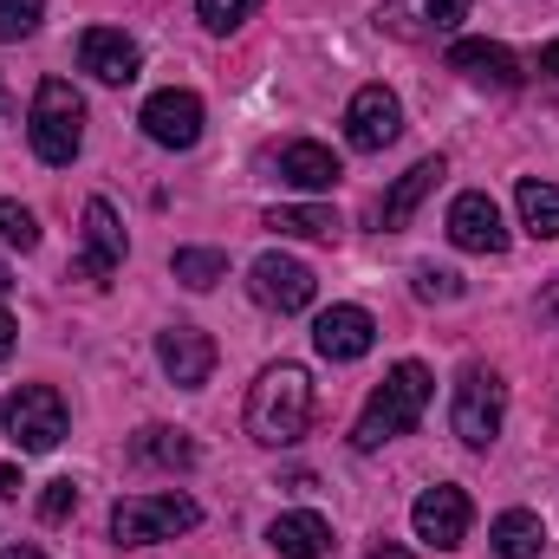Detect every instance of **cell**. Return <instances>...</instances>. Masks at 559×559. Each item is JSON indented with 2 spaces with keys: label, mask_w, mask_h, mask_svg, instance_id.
Segmentation results:
<instances>
[{
  "label": "cell",
  "mask_w": 559,
  "mask_h": 559,
  "mask_svg": "<svg viewBox=\"0 0 559 559\" xmlns=\"http://www.w3.org/2000/svg\"><path fill=\"white\" fill-rule=\"evenodd\" d=\"M501 423H508V384L488 365H462L455 397H449V429L462 436V449H495Z\"/></svg>",
  "instance_id": "277c9868"
},
{
  "label": "cell",
  "mask_w": 559,
  "mask_h": 559,
  "mask_svg": "<svg viewBox=\"0 0 559 559\" xmlns=\"http://www.w3.org/2000/svg\"><path fill=\"white\" fill-rule=\"evenodd\" d=\"M202 98L195 92H182V85H163V92H150L143 98V111H138V124H143V138L150 143H163V150H195L202 143Z\"/></svg>",
  "instance_id": "ba28073f"
},
{
  "label": "cell",
  "mask_w": 559,
  "mask_h": 559,
  "mask_svg": "<svg viewBox=\"0 0 559 559\" xmlns=\"http://www.w3.org/2000/svg\"><path fill=\"white\" fill-rule=\"evenodd\" d=\"M0 429L13 436V449L26 455H46L66 442V397L52 384H20L7 404H0Z\"/></svg>",
  "instance_id": "8992f818"
},
{
  "label": "cell",
  "mask_w": 559,
  "mask_h": 559,
  "mask_svg": "<svg viewBox=\"0 0 559 559\" xmlns=\"http://www.w3.org/2000/svg\"><path fill=\"white\" fill-rule=\"evenodd\" d=\"M468 286H462V274H449V267H417V299H429V306H449V299H462Z\"/></svg>",
  "instance_id": "f546056e"
},
{
  "label": "cell",
  "mask_w": 559,
  "mask_h": 559,
  "mask_svg": "<svg viewBox=\"0 0 559 559\" xmlns=\"http://www.w3.org/2000/svg\"><path fill=\"white\" fill-rule=\"evenodd\" d=\"M72 514H79V481H66V475L46 481V495H39V521L59 527V521H72Z\"/></svg>",
  "instance_id": "f1b7e54d"
},
{
  "label": "cell",
  "mask_w": 559,
  "mask_h": 559,
  "mask_svg": "<svg viewBox=\"0 0 559 559\" xmlns=\"http://www.w3.org/2000/svg\"><path fill=\"white\" fill-rule=\"evenodd\" d=\"M202 521V508L189 495H131L111 508V540L118 547H156V540H176Z\"/></svg>",
  "instance_id": "5b68a950"
},
{
  "label": "cell",
  "mask_w": 559,
  "mask_h": 559,
  "mask_svg": "<svg viewBox=\"0 0 559 559\" xmlns=\"http://www.w3.org/2000/svg\"><path fill=\"white\" fill-rule=\"evenodd\" d=\"M26 143L39 163L66 169L79 150H85V98L66 85V79H39L33 105H26Z\"/></svg>",
  "instance_id": "3957f363"
},
{
  "label": "cell",
  "mask_w": 559,
  "mask_h": 559,
  "mask_svg": "<svg viewBox=\"0 0 559 559\" xmlns=\"http://www.w3.org/2000/svg\"><path fill=\"white\" fill-rule=\"evenodd\" d=\"M312 345H319V358H332V365H358V358L378 345V319H371L365 306H325L319 325H312Z\"/></svg>",
  "instance_id": "2e32d148"
},
{
  "label": "cell",
  "mask_w": 559,
  "mask_h": 559,
  "mask_svg": "<svg viewBox=\"0 0 559 559\" xmlns=\"http://www.w3.org/2000/svg\"><path fill=\"white\" fill-rule=\"evenodd\" d=\"M0 241L20 248V254H33V248H39V222H33V209H20V202L0 195Z\"/></svg>",
  "instance_id": "4316f807"
},
{
  "label": "cell",
  "mask_w": 559,
  "mask_h": 559,
  "mask_svg": "<svg viewBox=\"0 0 559 559\" xmlns=\"http://www.w3.org/2000/svg\"><path fill=\"white\" fill-rule=\"evenodd\" d=\"M7 293H13V267H7V261H0V299H7Z\"/></svg>",
  "instance_id": "d590c367"
},
{
  "label": "cell",
  "mask_w": 559,
  "mask_h": 559,
  "mask_svg": "<svg viewBox=\"0 0 559 559\" xmlns=\"http://www.w3.org/2000/svg\"><path fill=\"white\" fill-rule=\"evenodd\" d=\"M449 72H462V79H475V85H495V92H521V85H527L521 59H514L501 39H455V46H449Z\"/></svg>",
  "instance_id": "e0dca14e"
},
{
  "label": "cell",
  "mask_w": 559,
  "mask_h": 559,
  "mask_svg": "<svg viewBox=\"0 0 559 559\" xmlns=\"http://www.w3.org/2000/svg\"><path fill=\"white\" fill-rule=\"evenodd\" d=\"M449 241L462 254H508V222H501L488 189H462L449 202Z\"/></svg>",
  "instance_id": "4fadbf2b"
},
{
  "label": "cell",
  "mask_w": 559,
  "mask_h": 559,
  "mask_svg": "<svg viewBox=\"0 0 559 559\" xmlns=\"http://www.w3.org/2000/svg\"><path fill=\"white\" fill-rule=\"evenodd\" d=\"M397 131H404V105H397V92H391V85H358L352 105H345V143L365 150V156H378V150L397 143Z\"/></svg>",
  "instance_id": "9c48e42d"
},
{
  "label": "cell",
  "mask_w": 559,
  "mask_h": 559,
  "mask_svg": "<svg viewBox=\"0 0 559 559\" xmlns=\"http://www.w3.org/2000/svg\"><path fill=\"white\" fill-rule=\"evenodd\" d=\"M540 306H547V319H554V325H559V280H554V286H547V293H540Z\"/></svg>",
  "instance_id": "d6a6232c"
},
{
  "label": "cell",
  "mask_w": 559,
  "mask_h": 559,
  "mask_svg": "<svg viewBox=\"0 0 559 559\" xmlns=\"http://www.w3.org/2000/svg\"><path fill=\"white\" fill-rule=\"evenodd\" d=\"M540 72H554V79H559V39L547 46V52H540Z\"/></svg>",
  "instance_id": "836d02e7"
},
{
  "label": "cell",
  "mask_w": 559,
  "mask_h": 559,
  "mask_svg": "<svg viewBox=\"0 0 559 559\" xmlns=\"http://www.w3.org/2000/svg\"><path fill=\"white\" fill-rule=\"evenodd\" d=\"M267 228H274V235H293V241H332V235H338V215H332L325 202H312V209H274Z\"/></svg>",
  "instance_id": "d4e9b609"
},
{
  "label": "cell",
  "mask_w": 559,
  "mask_h": 559,
  "mask_svg": "<svg viewBox=\"0 0 559 559\" xmlns=\"http://www.w3.org/2000/svg\"><path fill=\"white\" fill-rule=\"evenodd\" d=\"M267 547L280 559H325L332 554V527H325V514L293 508V514H280L274 527H267Z\"/></svg>",
  "instance_id": "ffe728a7"
},
{
  "label": "cell",
  "mask_w": 559,
  "mask_h": 559,
  "mask_svg": "<svg viewBox=\"0 0 559 559\" xmlns=\"http://www.w3.org/2000/svg\"><path fill=\"white\" fill-rule=\"evenodd\" d=\"M79 66H85L98 85H131L143 72V52L124 26H85V33H79Z\"/></svg>",
  "instance_id": "9a60e30c"
},
{
  "label": "cell",
  "mask_w": 559,
  "mask_h": 559,
  "mask_svg": "<svg viewBox=\"0 0 559 559\" xmlns=\"http://www.w3.org/2000/svg\"><path fill=\"white\" fill-rule=\"evenodd\" d=\"M429 397H436V378H429V365L417 358H404V365H391L384 371V384L365 397V411H358V429H352V449L358 455H371V449H384V442H397V436H411L429 411Z\"/></svg>",
  "instance_id": "6da1fadb"
},
{
  "label": "cell",
  "mask_w": 559,
  "mask_h": 559,
  "mask_svg": "<svg viewBox=\"0 0 559 559\" xmlns=\"http://www.w3.org/2000/svg\"><path fill=\"white\" fill-rule=\"evenodd\" d=\"M261 13V0H195V20L209 26V33H235V26H248Z\"/></svg>",
  "instance_id": "484cf974"
},
{
  "label": "cell",
  "mask_w": 559,
  "mask_h": 559,
  "mask_svg": "<svg viewBox=\"0 0 559 559\" xmlns=\"http://www.w3.org/2000/svg\"><path fill=\"white\" fill-rule=\"evenodd\" d=\"M306 423H312V378H306V365L280 358L248 391V436L267 449H293L306 436Z\"/></svg>",
  "instance_id": "7a4b0ae2"
},
{
  "label": "cell",
  "mask_w": 559,
  "mask_h": 559,
  "mask_svg": "<svg viewBox=\"0 0 559 559\" xmlns=\"http://www.w3.org/2000/svg\"><path fill=\"white\" fill-rule=\"evenodd\" d=\"M46 20V0H0V39H33Z\"/></svg>",
  "instance_id": "83f0119b"
},
{
  "label": "cell",
  "mask_w": 559,
  "mask_h": 559,
  "mask_svg": "<svg viewBox=\"0 0 559 559\" xmlns=\"http://www.w3.org/2000/svg\"><path fill=\"white\" fill-rule=\"evenodd\" d=\"M468 7L475 0H384L378 7V33H391L404 46H436V39H449L468 20Z\"/></svg>",
  "instance_id": "52a82bcc"
},
{
  "label": "cell",
  "mask_w": 559,
  "mask_h": 559,
  "mask_svg": "<svg viewBox=\"0 0 559 559\" xmlns=\"http://www.w3.org/2000/svg\"><path fill=\"white\" fill-rule=\"evenodd\" d=\"M345 169H338V156L325 150V143L299 138L280 150V182H293V189H306V195H332V182H338Z\"/></svg>",
  "instance_id": "d6986e66"
},
{
  "label": "cell",
  "mask_w": 559,
  "mask_h": 559,
  "mask_svg": "<svg viewBox=\"0 0 559 559\" xmlns=\"http://www.w3.org/2000/svg\"><path fill=\"white\" fill-rule=\"evenodd\" d=\"M20 488H26V481H20V468H13V462H0V495H20Z\"/></svg>",
  "instance_id": "1f68e13d"
},
{
  "label": "cell",
  "mask_w": 559,
  "mask_h": 559,
  "mask_svg": "<svg viewBox=\"0 0 559 559\" xmlns=\"http://www.w3.org/2000/svg\"><path fill=\"white\" fill-rule=\"evenodd\" d=\"M514 209H521V228L534 235V241H559V189L554 182H521L514 189Z\"/></svg>",
  "instance_id": "603a6c76"
},
{
  "label": "cell",
  "mask_w": 559,
  "mask_h": 559,
  "mask_svg": "<svg viewBox=\"0 0 559 559\" xmlns=\"http://www.w3.org/2000/svg\"><path fill=\"white\" fill-rule=\"evenodd\" d=\"M124 254H131V241H124V222H118V209H111L105 195H92V202H85V254L72 261V280H92V286H105V280L124 267Z\"/></svg>",
  "instance_id": "30bf717a"
},
{
  "label": "cell",
  "mask_w": 559,
  "mask_h": 559,
  "mask_svg": "<svg viewBox=\"0 0 559 559\" xmlns=\"http://www.w3.org/2000/svg\"><path fill=\"white\" fill-rule=\"evenodd\" d=\"M442 176H449V163H442V156H423V163H411V169H404V176L384 189V202H378V222H384V228H404V222L423 209V195H429Z\"/></svg>",
  "instance_id": "ac0fdd59"
},
{
  "label": "cell",
  "mask_w": 559,
  "mask_h": 559,
  "mask_svg": "<svg viewBox=\"0 0 559 559\" xmlns=\"http://www.w3.org/2000/svg\"><path fill=\"white\" fill-rule=\"evenodd\" d=\"M169 274L182 280L189 293H209V286H222V280H228V254H222V248H176Z\"/></svg>",
  "instance_id": "cb8c5ba5"
},
{
  "label": "cell",
  "mask_w": 559,
  "mask_h": 559,
  "mask_svg": "<svg viewBox=\"0 0 559 559\" xmlns=\"http://www.w3.org/2000/svg\"><path fill=\"white\" fill-rule=\"evenodd\" d=\"M488 547H495V559H540V547H547V527H540V514L508 508V514H495Z\"/></svg>",
  "instance_id": "7402d4cb"
},
{
  "label": "cell",
  "mask_w": 559,
  "mask_h": 559,
  "mask_svg": "<svg viewBox=\"0 0 559 559\" xmlns=\"http://www.w3.org/2000/svg\"><path fill=\"white\" fill-rule=\"evenodd\" d=\"M13 338H20V325H13V312H7V306H0V358H7V352H13Z\"/></svg>",
  "instance_id": "4dcf8cb0"
},
{
  "label": "cell",
  "mask_w": 559,
  "mask_h": 559,
  "mask_svg": "<svg viewBox=\"0 0 559 559\" xmlns=\"http://www.w3.org/2000/svg\"><path fill=\"white\" fill-rule=\"evenodd\" d=\"M248 293H254L267 312H306L312 293H319V280H312L306 261H293V254H261V261L248 267Z\"/></svg>",
  "instance_id": "5bb4252c"
},
{
  "label": "cell",
  "mask_w": 559,
  "mask_h": 559,
  "mask_svg": "<svg viewBox=\"0 0 559 559\" xmlns=\"http://www.w3.org/2000/svg\"><path fill=\"white\" fill-rule=\"evenodd\" d=\"M131 462H143V468H189L195 462V442H189V429L143 423L138 436H131Z\"/></svg>",
  "instance_id": "44dd1931"
},
{
  "label": "cell",
  "mask_w": 559,
  "mask_h": 559,
  "mask_svg": "<svg viewBox=\"0 0 559 559\" xmlns=\"http://www.w3.org/2000/svg\"><path fill=\"white\" fill-rule=\"evenodd\" d=\"M468 521H475V508H468V495L462 488H423L417 508H411V527H417L423 547H436V554H455L462 540H468Z\"/></svg>",
  "instance_id": "7c38bea8"
},
{
  "label": "cell",
  "mask_w": 559,
  "mask_h": 559,
  "mask_svg": "<svg viewBox=\"0 0 559 559\" xmlns=\"http://www.w3.org/2000/svg\"><path fill=\"white\" fill-rule=\"evenodd\" d=\"M0 559H46V554H39V547H26V540H20V547H7V554H0Z\"/></svg>",
  "instance_id": "e575fe53"
},
{
  "label": "cell",
  "mask_w": 559,
  "mask_h": 559,
  "mask_svg": "<svg viewBox=\"0 0 559 559\" xmlns=\"http://www.w3.org/2000/svg\"><path fill=\"white\" fill-rule=\"evenodd\" d=\"M156 365L176 391H202L215 378V338L202 325H163L156 332Z\"/></svg>",
  "instance_id": "8fae6325"
}]
</instances>
